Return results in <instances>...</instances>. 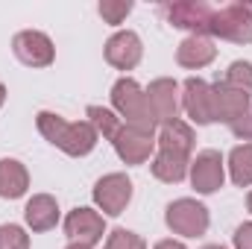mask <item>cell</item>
<instances>
[{"instance_id":"6da1fadb","label":"cell","mask_w":252,"mask_h":249,"mask_svg":"<svg viewBox=\"0 0 252 249\" xmlns=\"http://www.w3.org/2000/svg\"><path fill=\"white\" fill-rule=\"evenodd\" d=\"M35 126L44 135V141H50L53 147L62 150L64 156H73V158L88 156L97 147V141H100L97 129L88 124V121L70 124V121H64L62 115H53V112H38Z\"/></svg>"},{"instance_id":"7a4b0ae2","label":"cell","mask_w":252,"mask_h":249,"mask_svg":"<svg viewBox=\"0 0 252 249\" xmlns=\"http://www.w3.org/2000/svg\"><path fill=\"white\" fill-rule=\"evenodd\" d=\"M112 106L115 112L124 118L126 126H135L141 132H153L156 135V118L150 112V103H147V91L132 79V76H124L115 82L112 88Z\"/></svg>"},{"instance_id":"3957f363","label":"cell","mask_w":252,"mask_h":249,"mask_svg":"<svg viewBox=\"0 0 252 249\" xmlns=\"http://www.w3.org/2000/svg\"><path fill=\"white\" fill-rule=\"evenodd\" d=\"M208 35H217L232 44L252 41V6L250 3H226L217 6L208 24Z\"/></svg>"},{"instance_id":"277c9868","label":"cell","mask_w":252,"mask_h":249,"mask_svg":"<svg viewBox=\"0 0 252 249\" xmlns=\"http://www.w3.org/2000/svg\"><path fill=\"white\" fill-rule=\"evenodd\" d=\"M164 223L173 235H182V238H202L208 232V208L190 196H182V199H173L164 211Z\"/></svg>"},{"instance_id":"5b68a950","label":"cell","mask_w":252,"mask_h":249,"mask_svg":"<svg viewBox=\"0 0 252 249\" xmlns=\"http://www.w3.org/2000/svg\"><path fill=\"white\" fill-rule=\"evenodd\" d=\"M217 6L205 3V0H179V3H164L158 6V12L167 18L170 27L176 30H188L190 35H208V24Z\"/></svg>"},{"instance_id":"8992f818","label":"cell","mask_w":252,"mask_h":249,"mask_svg":"<svg viewBox=\"0 0 252 249\" xmlns=\"http://www.w3.org/2000/svg\"><path fill=\"white\" fill-rule=\"evenodd\" d=\"M12 53L15 59L27 67H50L56 59V47L50 41V35L38 32V30H24L12 38Z\"/></svg>"},{"instance_id":"52a82bcc","label":"cell","mask_w":252,"mask_h":249,"mask_svg":"<svg viewBox=\"0 0 252 249\" xmlns=\"http://www.w3.org/2000/svg\"><path fill=\"white\" fill-rule=\"evenodd\" d=\"M147 103H150V112H153L156 124L176 121L179 109H182V88H179V82L170 79V76L153 79L150 88H147Z\"/></svg>"},{"instance_id":"ba28073f","label":"cell","mask_w":252,"mask_h":249,"mask_svg":"<svg viewBox=\"0 0 252 249\" xmlns=\"http://www.w3.org/2000/svg\"><path fill=\"white\" fill-rule=\"evenodd\" d=\"M94 202L109 217L124 214L126 205L132 202V182H129V176L126 173H106L94 185Z\"/></svg>"},{"instance_id":"9c48e42d","label":"cell","mask_w":252,"mask_h":249,"mask_svg":"<svg viewBox=\"0 0 252 249\" xmlns=\"http://www.w3.org/2000/svg\"><path fill=\"white\" fill-rule=\"evenodd\" d=\"M182 109L193 124H214V88L199 76L185 79L182 82Z\"/></svg>"},{"instance_id":"30bf717a","label":"cell","mask_w":252,"mask_h":249,"mask_svg":"<svg viewBox=\"0 0 252 249\" xmlns=\"http://www.w3.org/2000/svg\"><path fill=\"white\" fill-rule=\"evenodd\" d=\"M190 185L196 187V193H214L220 190L226 182V164H223V156L217 150H202L196 153V158L190 161Z\"/></svg>"},{"instance_id":"8fae6325","label":"cell","mask_w":252,"mask_h":249,"mask_svg":"<svg viewBox=\"0 0 252 249\" xmlns=\"http://www.w3.org/2000/svg\"><path fill=\"white\" fill-rule=\"evenodd\" d=\"M112 147H115V153H118V158L124 164H144L153 156V150H156V135L153 132H141L135 126L124 124L121 132L115 135Z\"/></svg>"},{"instance_id":"7c38bea8","label":"cell","mask_w":252,"mask_h":249,"mask_svg":"<svg viewBox=\"0 0 252 249\" xmlns=\"http://www.w3.org/2000/svg\"><path fill=\"white\" fill-rule=\"evenodd\" d=\"M64 235H67L73 244H85V247L100 244L103 235H106L103 214L94 211V208H73V211L64 217Z\"/></svg>"},{"instance_id":"4fadbf2b","label":"cell","mask_w":252,"mask_h":249,"mask_svg":"<svg viewBox=\"0 0 252 249\" xmlns=\"http://www.w3.org/2000/svg\"><path fill=\"white\" fill-rule=\"evenodd\" d=\"M214 88V124H235L238 118L247 115V109L252 106V94L229 85V82H217L211 85Z\"/></svg>"},{"instance_id":"5bb4252c","label":"cell","mask_w":252,"mask_h":249,"mask_svg":"<svg viewBox=\"0 0 252 249\" xmlns=\"http://www.w3.org/2000/svg\"><path fill=\"white\" fill-rule=\"evenodd\" d=\"M144 56V44L138 38V32L132 30H121L106 41V62L118 70H132Z\"/></svg>"},{"instance_id":"9a60e30c","label":"cell","mask_w":252,"mask_h":249,"mask_svg":"<svg viewBox=\"0 0 252 249\" xmlns=\"http://www.w3.org/2000/svg\"><path fill=\"white\" fill-rule=\"evenodd\" d=\"M24 220H27V226L32 232H50V229H56V223H59V202H56V196L35 193L27 202V208H24Z\"/></svg>"},{"instance_id":"2e32d148","label":"cell","mask_w":252,"mask_h":249,"mask_svg":"<svg viewBox=\"0 0 252 249\" xmlns=\"http://www.w3.org/2000/svg\"><path fill=\"white\" fill-rule=\"evenodd\" d=\"M214 56H217V47H214V41L208 35H188L176 47V62L182 67H188V70H199V67L211 64Z\"/></svg>"},{"instance_id":"e0dca14e","label":"cell","mask_w":252,"mask_h":249,"mask_svg":"<svg viewBox=\"0 0 252 249\" xmlns=\"http://www.w3.org/2000/svg\"><path fill=\"white\" fill-rule=\"evenodd\" d=\"M156 144H158V150H167V153H176V156L190 158L196 138H193V129H190L185 121L176 118V121H170V124H161Z\"/></svg>"},{"instance_id":"ac0fdd59","label":"cell","mask_w":252,"mask_h":249,"mask_svg":"<svg viewBox=\"0 0 252 249\" xmlns=\"http://www.w3.org/2000/svg\"><path fill=\"white\" fill-rule=\"evenodd\" d=\"M150 167H153V176H156L158 182L179 185V182H185V176H188L190 158H185V156H176V153H167V150H158Z\"/></svg>"},{"instance_id":"d6986e66","label":"cell","mask_w":252,"mask_h":249,"mask_svg":"<svg viewBox=\"0 0 252 249\" xmlns=\"http://www.w3.org/2000/svg\"><path fill=\"white\" fill-rule=\"evenodd\" d=\"M30 187V173L18 158H0V196L21 199Z\"/></svg>"},{"instance_id":"ffe728a7","label":"cell","mask_w":252,"mask_h":249,"mask_svg":"<svg viewBox=\"0 0 252 249\" xmlns=\"http://www.w3.org/2000/svg\"><path fill=\"white\" fill-rule=\"evenodd\" d=\"M229 176L238 187L252 185V144H238L229 153Z\"/></svg>"},{"instance_id":"44dd1931","label":"cell","mask_w":252,"mask_h":249,"mask_svg":"<svg viewBox=\"0 0 252 249\" xmlns=\"http://www.w3.org/2000/svg\"><path fill=\"white\" fill-rule=\"evenodd\" d=\"M85 118H88V124L97 129V135H103L106 141H115V135H118L121 126H124V121H121L112 109H103V106H88V109H85Z\"/></svg>"},{"instance_id":"7402d4cb","label":"cell","mask_w":252,"mask_h":249,"mask_svg":"<svg viewBox=\"0 0 252 249\" xmlns=\"http://www.w3.org/2000/svg\"><path fill=\"white\" fill-rule=\"evenodd\" d=\"M223 82H229V85L252 94V62H232L229 70H226V76H223Z\"/></svg>"},{"instance_id":"603a6c76","label":"cell","mask_w":252,"mask_h":249,"mask_svg":"<svg viewBox=\"0 0 252 249\" xmlns=\"http://www.w3.org/2000/svg\"><path fill=\"white\" fill-rule=\"evenodd\" d=\"M0 249H30V235L15 223H3L0 226Z\"/></svg>"},{"instance_id":"cb8c5ba5","label":"cell","mask_w":252,"mask_h":249,"mask_svg":"<svg viewBox=\"0 0 252 249\" xmlns=\"http://www.w3.org/2000/svg\"><path fill=\"white\" fill-rule=\"evenodd\" d=\"M97 12H100V18L106 24H124L126 15L132 12V3L129 0H103L97 6Z\"/></svg>"},{"instance_id":"d4e9b609","label":"cell","mask_w":252,"mask_h":249,"mask_svg":"<svg viewBox=\"0 0 252 249\" xmlns=\"http://www.w3.org/2000/svg\"><path fill=\"white\" fill-rule=\"evenodd\" d=\"M106 249H147L144 238L129 232V229H115L109 238H106Z\"/></svg>"},{"instance_id":"484cf974","label":"cell","mask_w":252,"mask_h":249,"mask_svg":"<svg viewBox=\"0 0 252 249\" xmlns=\"http://www.w3.org/2000/svg\"><path fill=\"white\" fill-rule=\"evenodd\" d=\"M229 129H232V135H235V138H241V141H252V106L247 109V115H244V118H238Z\"/></svg>"},{"instance_id":"4316f807","label":"cell","mask_w":252,"mask_h":249,"mask_svg":"<svg viewBox=\"0 0 252 249\" xmlns=\"http://www.w3.org/2000/svg\"><path fill=\"white\" fill-rule=\"evenodd\" d=\"M235 249H252V223H244L235 229Z\"/></svg>"},{"instance_id":"83f0119b","label":"cell","mask_w":252,"mask_h":249,"mask_svg":"<svg viewBox=\"0 0 252 249\" xmlns=\"http://www.w3.org/2000/svg\"><path fill=\"white\" fill-rule=\"evenodd\" d=\"M156 249H188L185 244H179V241H158Z\"/></svg>"},{"instance_id":"f1b7e54d","label":"cell","mask_w":252,"mask_h":249,"mask_svg":"<svg viewBox=\"0 0 252 249\" xmlns=\"http://www.w3.org/2000/svg\"><path fill=\"white\" fill-rule=\"evenodd\" d=\"M3 103H6V85L0 82V109H3Z\"/></svg>"},{"instance_id":"f546056e","label":"cell","mask_w":252,"mask_h":249,"mask_svg":"<svg viewBox=\"0 0 252 249\" xmlns=\"http://www.w3.org/2000/svg\"><path fill=\"white\" fill-rule=\"evenodd\" d=\"M67 249H94V247H85V244H70Z\"/></svg>"},{"instance_id":"4dcf8cb0","label":"cell","mask_w":252,"mask_h":249,"mask_svg":"<svg viewBox=\"0 0 252 249\" xmlns=\"http://www.w3.org/2000/svg\"><path fill=\"white\" fill-rule=\"evenodd\" d=\"M247 208H250V214H252V190H250V196H247Z\"/></svg>"},{"instance_id":"1f68e13d","label":"cell","mask_w":252,"mask_h":249,"mask_svg":"<svg viewBox=\"0 0 252 249\" xmlns=\"http://www.w3.org/2000/svg\"><path fill=\"white\" fill-rule=\"evenodd\" d=\"M202 249H226V247H220V244H208V247H202Z\"/></svg>"}]
</instances>
